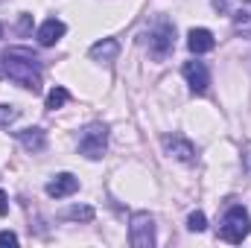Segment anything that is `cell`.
Wrapping results in <instances>:
<instances>
[{"label": "cell", "mask_w": 251, "mask_h": 248, "mask_svg": "<svg viewBox=\"0 0 251 248\" xmlns=\"http://www.w3.org/2000/svg\"><path fill=\"white\" fill-rule=\"evenodd\" d=\"M105 146H108V125L105 123H91L79 137V152L85 158H91V161L102 158Z\"/></svg>", "instance_id": "obj_4"}, {"label": "cell", "mask_w": 251, "mask_h": 248, "mask_svg": "<svg viewBox=\"0 0 251 248\" xmlns=\"http://www.w3.org/2000/svg\"><path fill=\"white\" fill-rule=\"evenodd\" d=\"M64 32H67V26H64L62 21H59V18H50V21H44L41 29H38V44H41V47H53Z\"/></svg>", "instance_id": "obj_10"}, {"label": "cell", "mask_w": 251, "mask_h": 248, "mask_svg": "<svg viewBox=\"0 0 251 248\" xmlns=\"http://www.w3.org/2000/svg\"><path fill=\"white\" fill-rule=\"evenodd\" d=\"M187 228H190V231H196V234H201V231L207 228V219H204V213H201V210H196V213H190V216H187Z\"/></svg>", "instance_id": "obj_16"}, {"label": "cell", "mask_w": 251, "mask_h": 248, "mask_svg": "<svg viewBox=\"0 0 251 248\" xmlns=\"http://www.w3.org/2000/svg\"><path fill=\"white\" fill-rule=\"evenodd\" d=\"M187 47H190V53L201 56V53H210V50L216 47V38H213V32H210V29L199 26V29H190V35H187Z\"/></svg>", "instance_id": "obj_9"}, {"label": "cell", "mask_w": 251, "mask_h": 248, "mask_svg": "<svg viewBox=\"0 0 251 248\" xmlns=\"http://www.w3.org/2000/svg\"><path fill=\"white\" fill-rule=\"evenodd\" d=\"M213 9L216 12H228L231 9V0H213Z\"/></svg>", "instance_id": "obj_21"}, {"label": "cell", "mask_w": 251, "mask_h": 248, "mask_svg": "<svg viewBox=\"0 0 251 248\" xmlns=\"http://www.w3.org/2000/svg\"><path fill=\"white\" fill-rule=\"evenodd\" d=\"M161 143H164V149H167L173 158H178V161H184V164H193V161H196V146L190 143L187 137H181V134H167Z\"/></svg>", "instance_id": "obj_7"}, {"label": "cell", "mask_w": 251, "mask_h": 248, "mask_svg": "<svg viewBox=\"0 0 251 248\" xmlns=\"http://www.w3.org/2000/svg\"><path fill=\"white\" fill-rule=\"evenodd\" d=\"M12 120H18V108L15 105H0V125H9Z\"/></svg>", "instance_id": "obj_17"}, {"label": "cell", "mask_w": 251, "mask_h": 248, "mask_svg": "<svg viewBox=\"0 0 251 248\" xmlns=\"http://www.w3.org/2000/svg\"><path fill=\"white\" fill-rule=\"evenodd\" d=\"M67 97H70V94H67L64 88H53V91L47 94V108H50V111H56V108H62L64 102H67Z\"/></svg>", "instance_id": "obj_15"}, {"label": "cell", "mask_w": 251, "mask_h": 248, "mask_svg": "<svg viewBox=\"0 0 251 248\" xmlns=\"http://www.w3.org/2000/svg\"><path fill=\"white\" fill-rule=\"evenodd\" d=\"M117 53H120V44L114 41V38H102V41H97L94 47H91V59L100 64H111L114 59H117Z\"/></svg>", "instance_id": "obj_11"}, {"label": "cell", "mask_w": 251, "mask_h": 248, "mask_svg": "<svg viewBox=\"0 0 251 248\" xmlns=\"http://www.w3.org/2000/svg\"><path fill=\"white\" fill-rule=\"evenodd\" d=\"M79 190V178L73 173H59L50 184H47V196L50 198H64V196H73Z\"/></svg>", "instance_id": "obj_8"}, {"label": "cell", "mask_w": 251, "mask_h": 248, "mask_svg": "<svg viewBox=\"0 0 251 248\" xmlns=\"http://www.w3.org/2000/svg\"><path fill=\"white\" fill-rule=\"evenodd\" d=\"M249 234H251V219H249V213H246V207H240V204L228 207L225 216H222V225H219V237H222L225 243L237 246V243H243Z\"/></svg>", "instance_id": "obj_2"}, {"label": "cell", "mask_w": 251, "mask_h": 248, "mask_svg": "<svg viewBox=\"0 0 251 248\" xmlns=\"http://www.w3.org/2000/svg\"><path fill=\"white\" fill-rule=\"evenodd\" d=\"M181 73H184V79H187V85H190L193 94H204V91H207L210 73H207V67H204L201 62H184Z\"/></svg>", "instance_id": "obj_6"}, {"label": "cell", "mask_w": 251, "mask_h": 248, "mask_svg": "<svg viewBox=\"0 0 251 248\" xmlns=\"http://www.w3.org/2000/svg\"><path fill=\"white\" fill-rule=\"evenodd\" d=\"M0 32H3V29H0Z\"/></svg>", "instance_id": "obj_22"}, {"label": "cell", "mask_w": 251, "mask_h": 248, "mask_svg": "<svg viewBox=\"0 0 251 248\" xmlns=\"http://www.w3.org/2000/svg\"><path fill=\"white\" fill-rule=\"evenodd\" d=\"M9 213V198H6V193L0 190V216H6Z\"/></svg>", "instance_id": "obj_20"}, {"label": "cell", "mask_w": 251, "mask_h": 248, "mask_svg": "<svg viewBox=\"0 0 251 248\" xmlns=\"http://www.w3.org/2000/svg\"><path fill=\"white\" fill-rule=\"evenodd\" d=\"M128 243L134 248H152L155 246V219L143 210L131 213V225H128Z\"/></svg>", "instance_id": "obj_5"}, {"label": "cell", "mask_w": 251, "mask_h": 248, "mask_svg": "<svg viewBox=\"0 0 251 248\" xmlns=\"http://www.w3.org/2000/svg\"><path fill=\"white\" fill-rule=\"evenodd\" d=\"M18 29H21V35H26V32L32 29V15H21V24H18Z\"/></svg>", "instance_id": "obj_18"}, {"label": "cell", "mask_w": 251, "mask_h": 248, "mask_svg": "<svg viewBox=\"0 0 251 248\" xmlns=\"http://www.w3.org/2000/svg\"><path fill=\"white\" fill-rule=\"evenodd\" d=\"M18 140L26 152H41L47 146V134L41 128H24V131H18Z\"/></svg>", "instance_id": "obj_12"}, {"label": "cell", "mask_w": 251, "mask_h": 248, "mask_svg": "<svg viewBox=\"0 0 251 248\" xmlns=\"http://www.w3.org/2000/svg\"><path fill=\"white\" fill-rule=\"evenodd\" d=\"M173 47H176V26H173L167 18H161V21L149 29V56H152L155 62H164V59L173 53Z\"/></svg>", "instance_id": "obj_3"}, {"label": "cell", "mask_w": 251, "mask_h": 248, "mask_svg": "<svg viewBox=\"0 0 251 248\" xmlns=\"http://www.w3.org/2000/svg\"><path fill=\"white\" fill-rule=\"evenodd\" d=\"M64 219H73V222H91L94 219V207H88V204H76V207H67L64 210Z\"/></svg>", "instance_id": "obj_14"}, {"label": "cell", "mask_w": 251, "mask_h": 248, "mask_svg": "<svg viewBox=\"0 0 251 248\" xmlns=\"http://www.w3.org/2000/svg\"><path fill=\"white\" fill-rule=\"evenodd\" d=\"M3 73L32 94L41 91V67L35 62V56L26 50H6L3 53Z\"/></svg>", "instance_id": "obj_1"}, {"label": "cell", "mask_w": 251, "mask_h": 248, "mask_svg": "<svg viewBox=\"0 0 251 248\" xmlns=\"http://www.w3.org/2000/svg\"><path fill=\"white\" fill-rule=\"evenodd\" d=\"M0 246H18V237L12 231H0Z\"/></svg>", "instance_id": "obj_19"}, {"label": "cell", "mask_w": 251, "mask_h": 248, "mask_svg": "<svg viewBox=\"0 0 251 248\" xmlns=\"http://www.w3.org/2000/svg\"><path fill=\"white\" fill-rule=\"evenodd\" d=\"M234 29H237V32H251V0H246V3L237 9V15H234Z\"/></svg>", "instance_id": "obj_13"}]
</instances>
